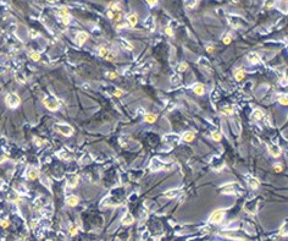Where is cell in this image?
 <instances>
[{"label":"cell","mask_w":288,"mask_h":241,"mask_svg":"<svg viewBox=\"0 0 288 241\" xmlns=\"http://www.w3.org/2000/svg\"><path fill=\"white\" fill-rule=\"evenodd\" d=\"M156 119H157V116H156L155 114H145V116H144V120H145L146 122H149V124H153V122H155Z\"/></svg>","instance_id":"cell-22"},{"label":"cell","mask_w":288,"mask_h":241,"mask_svg":"<svg viewBox=\"0 0 288 241\" xmlns=\"http://www.w3.org/2000/svg\"><path fill=\"white\" fill-rule=\"evenodd\" d=\"M278 102L282 104V105H287V98L285 96H280L278 97Z\"/></svg>","instance_id":"cell-29"},{"label":"cell","mask_w":288,"mask_h":241,"mask_svg":"<svg viewBox=\"0 0 288 241\" xmlns=\"http://www.w3.org/2000/svg\"><path fill=\"white\" fill-rule=\"evenodd\" d=\"M55 130L59 133L64 135V136H71V135L73 133L72 126H70L68 124H56L55 125Z\"/></svg>","instance_id":"cell-3"},{"label":"cell","mask_w":288,"mask_h":241,"mask_svg":"<svg viewBox=\"0 0 288 241\" xmlns=\"http://www.w3.org/2000/svg\"><path fill=\"white\" fill-rule=\"evenodd\" d=\"M262 116H264V111H262L261 109H254V110H253L251 117H253L254 120H260Z\"/></svg>","instance_id":"cell-20"},{"label":"cell","mask_w":288,"mask_h":241,"mask_svg":"<svg viewBox=\"0 0 288 241\" xmlns=\"http://www.w3.org/2000/svg\"><path fill=\"white\" fill-rule=\"evenodd\" d=\"M164 141H169L170 143L176 144V143H178L180 137L177 136V135H175V133H170V135H167V136L164 137Z\"/></svg>","instance_id":"cell-12"},{"label":"cell","mask_w":288,"mask_h":241,"mask_svg":"<svg viewBox=\"0 0 288 241\" xmlns=\"http://www.w3.org/2000/svg\"><path fill=\"white\" fill-rule=\"evenodd\" d=\"M238 191H242V189H240V186L237 185V184H228L226 186H223L221 189V192L222 193H230V195H233V193H237Z\"/></svg>","instance_id":"cell-4"},{"label":"cell","mask_w":288,"mask_h":241,"mask_svg":"<svg viewBox=\"0 0 288 241\" xmlns=\"http://www.w3.org/2000/svg\"><path fill=\"white\" fill-rule=\"evenodd\" d=\"M27 178L29 180H34L38 178V170L34 169V168H28L27 170Z\"/></svg>","instance_id":"cell-14"},{"label":"cell","mask_w":288,"mask_h":241,"mask_svg":"<svg viewBox=\"0 0 288 241\" xmlns=\"http://www.w3.org/2000/svg\"><path fill=\"white\" fill-rule=\"evenodd\" d=\"M187 67H188V65H187V63H182L181 64V65L178 66V71H186V70H187Z\"/></svg>","instance_id":"cell-30"},{"label":"cell","mask_w":288,"mask_h":241,"mask_svg":"<svg viewBox=\"0 0 288 241\" xmlns=\"http://www.w3.org/2000/svg\"><path fill=\"white\" fill-rule=\"evenodd\" d=\"M88 39V33L87 32H78L77 33V38H76V42H77V44L82 45L84 44V42Z\"/></svg>","instance_id":"cell-10"},{"label":"cell","mask_w":288,"mask_h":241,"mask_svg":"<svg viewBox=\"0 0 288 241\" xmlns=\"http://www.w3.org/2000/svg\"><path fill=\"white\" fill-rule=\"evenodd\" d=\"M127 21H128V23H130V26H136L137 25V22H138V16L136 15V14H130L127 16Z\"/></svg>","instance_id":"cell-15"},{"label":"cell","mask_w":288,"mask_h":241,"mask_svg":"<svg viewBox=\"0 0 288 241\" xmlns=\"http://www.w3.org/2000/svg\"><path fill=\"white\" fill-rule=\"evenodd\" d=\"M223 43H225V44H230L231 43V37H225V38H223Z\"/></svg>","instance_id":"cell-36"},{"label":"cell","mask_w":288,"mask_h":241,"mask_svg":"<svg viewBox=\"0 0 288 241\" xmlns=\"http://www.w3.org/2000/svg\"><path fill=\"white\" fill-rule=\"evenodd\" d=\"M213 138H214L215 141H220V140H221V135H220L219 132H214V133H213Z\"/></svg>","instance_id":"cell-31"},{"label":"cell","mask_w":288,"mask_h":241,"mask_svg":"<svg viewBox=\"0 0 288 241\" xmlns=\"http://www.w3.org/2000/svg\"><path fill=\"white\" fill-rule=\"evenodd\" d=\"M207 50H208V53H213L214 51V48H213V47H208Z\"/></svg>","instance_id":"cell-40"},{"label":"cell","mask_w":288,"mask_h":241,"mask_svg":"<svg viewBox=\"0 0 288 241\" xmlns=\"http://www.w3.org/2000/svg\"><path fill=\"white\" fill-rule=\"evenodd\" d=\"M248 61L251 64H258L260 61V56L256 54V53H250L248 55Z\"/></svg>","instance_id":"cell-18"},{"label":"cell","mask_w":288,"mask_h":241,"mask_svg":"<svg viewBox=\"0 0 288 241\" xmlns=\"http://www.w3.org/2000/svg\"><path fill=\"white\" fill-rule=\"evenodd\" d=\"M247 179H248L249 186L251 187V189H258V187H259V180L258 179L251 178V176H247Z\"/></svg>","instance_id":"cell-17"},{"label":"cell","mask_w":288,"mask_h":241,"mask_svg":"<svg viewBox=\"0 0 288 241\" xmlns=\"http://www.w3.org/2000/svg\"><path fill=\"white\" fill-rule=\"evenodd\" d=\"M29 58H31L33 61H39L40 60V54L37 53V51H31L29 53Z\"/></svg>","instance_id":"cell-26"},{"label":"cell","mask_w":288,"mask_h":241,"mask_svg":"<svg viewBox=\"0 0 288 241\" xmlns=\"http://www.w3.org/2000/svg\"><path fill=\"white\" fill-rule=\"evenodd\" d=\"M121 9L116 8V6H111V10L108 11V16L110 17V19H113L115 21H119L121 19Z\"/></svg>","instance_id":"cell-6"},{"label":"cell","mask_w":288,"mask_h":241,"mask_svg":"<svg viewBox=\"0 0 288 241\" xmlns=\"http://www.w3.org/2000/svg\"><path fill=\"white\" fill-rule=\"evenodd\" d=\"M133 223V217L131 215V213H126L125 217L122 218V224L123 225H131Z\"/></svg>","instance_id":"cell-19"},{"label":"cell","mask_w":288,"mask_h":241,"mask_svg":"<svg viewBox=\"0 0 288 241\" xmlns=\"http://www.w3.org/2000/svg\"><path fill=\"white\" fill-rule=\"evenodd\" d=\"M273 169H275V172L281 173L282 170H283V167H282V165H273Z\"/></svg>","instance_id":"cell-32"},{"label":"cell","mask_w":288,"mask_h":241,"mask_svg":"<svg viewBox=\"0 0 288 241\" xmlns=\"http://www.w3.org/2000/svg\"><path fill=\"white\" fill-rule=\"evenodd\" d=\"M28 33H29V37H31V38H36V37H37V34H38L36 31H32V29H29V32H28Z\"/></svg>","instance_id":"cell-33"},{"label":"cell","mask_w":288,"mask_h":241,"mask_svg":"<svg viewBox=\"0 0 288 241\" xmlns=\"http://www.w3.org/2000/svg\"><path fill=\"white\" fill-rule=\"evenodd\" d=\"M223 214H225V210L223 209H216L215 212H213V214H211L210 217V222L211 223H220L222 219H223Z\"/></svg>","instance_id":"cell-5"},{"label":"cell","mask_w":288,"mask_h":241,"mask_svg":"<svg viewBox=\"0 0 288 241\" xmlns=\"http://www.w3.org/2000/svg\"><path fill=\"white\" fill-rule=\"evenodd\" d=\"M156 3H157V1H148L149 5H156Z\"/></svg>","instance_id":"cell-41"},{"label":"cell","mask_w":288,"mask_h":241,"mask_svg":"<svg viewBox=\"0 0 288 241\" xmlns=\"http://www.w3.org/2000/svg\"><path fill=\"white\" fill-rule=\"evenodd\" d=\"M193 91H194L195 94L202 96V94H204V92H205V87H204V85H202V83H197V85L194 86V88H193Z\"/></svg>","instance_id":"cell-16"},{"label":"cell","mask_w":288,"mask_h":241,"mask_svg":"<svg viewBox=\"0 0 288 241\" xmlns=\"http://www.w3.org/2000/svg\"><path fill=\"white\" fill-rule=\"evenodd\" d=\"M115 96H116V97H121V96H122V91L116 90V91H115Z\"/></svg>","instance_id":"cell-39"},{"label":"cell","mask_w":288,"mask_h":241,"mask_svg":"<svg viewBox=\"0 0 288 241\" xmlns=\"http://www.w3.org/2000/svg\"><path fill=\"white\" fill-rule=\"evenodd\" d=\"M221 113L225 114V115H231L233 113V108L230 107V105H226V107H222L221 108Z\"/></svg>","instance_id":"cell-24"},{"label":"cell","mask_w":288,"mask_h":241,"mask_svg":"<svg viewBox=\"0 0 288 241\" xmlns=\"http://www.w3.org/2000/svg\"><path fill=\"white\" fill-rule=\"evenodd\" d=\"M178 192H180V190H171V191H167L166 193H165V196L167 197V198H173V197H176L178 195Z\"/></svg>","instance_id":"cell-25"},{"label":"cell","mask_w":288,"mask_h":241,"mask_svg":"<svg viewBox=\"0 0 288 241\" xmlns=\"http://www.w3.org/2000/svg\"><path fill=\"white\" fill-rule=\"evenodd\" d=\"M109 77H110V78H116V77H117V72H116V71H111V72H109Z\"/></svg>","instance_id":"cell-35"},{"label":"cell","mask_w":288,"mask_h":241,"mask_svg":"<svg viewBox=\"0 0 288 241\" xmlns=\"http://www.w3.org/2000/svg\"><path fill=\"white\" fill-rule=\"evenodd\" d=\"M5 103L10 109H15L21 104V98L16 94V93H9L5 98Z\"/></svg>","instance_id":"cell-2"},{"label":"cell","mask_w":288,"mask_h":241,"mask_svg":"<svg viewBox=\"0 0 288 241\" xmlns=\"http://www.w3.org/2000/svg\"><path fill=\"white\" fill-rule=\"evenodd\" d=\"M78 181H79V178L77 175H70L68 178H67V185L70 186V187H76L77 186V184H78Z\"/></svg>","instance_id":"cell-9"},{"label":"cell","mask_w":288,"mask_h":241,"mask_svg":"<svg viewBox=\"0 0 288 241\" xmlns=\"http://www.w3.org/2000/svg\"><path fill=\"white\" fill-rule=\"evenodd\" d=\"M78 202H79V198L77 196H75V195H72V196H70V197L66 198V204L70 206V207H75V206L77 204Z\"/></svg>","instance_id":"cell-11"},{"label":"cell","mask_w":288,"mask_h":241,"mask_svg":"<svg viewBox=\"0 0 288 241\" xmlns=\"http://www.w3.org/2000/svg\"><path fill=\"white\" fill-rule=\"evenodd\" d=\"M108 54H109V50H108L106 48H104V47H103V48L99 49V55H100V56H103V58H106V56H108Z\"/></svg>","instance_id":"cell-27"},{"label":"cell","mask_w":288,"mask_h":241,"mask_svg":"<svg viewBox=\"0 0 288 241\" xmlns=\"http://www.w3.org/2000/svg\"><path fill=\"white\" fill-rule=\"evenodd\" d=\"M267 149H269L270 154H271L272 157H280V156H281V148H280L277 144H275V143H269V144H267Z\"/></svg>","instance_id":"cell-7"},{"label":"cell","mask_w":288,"mask_h":241,"mask_svg":"<svg viewBox=\"0 0 288 241\" xmlns=\"http://www.w3.org/2000/svg\"><path fill=\"white\" fill-rule=\"evenodd\" d=\"M233 75H234V78H236L237 81H242L244 78V76H245V71H244L243 67H239V69H237L236 71H234Z\"/></svg>","instance_id":"cell-13"},{"label":"cell","mask_w":288,"mask_h":241,"mask_svg":"<svg viewBox=\"0 0 288 241\" xmlns=\"http://www.w3.org/2000/svg\"><path fill=\"white\" fill-rule=\"evenodd\" d=\"M59 16L61 17V19H67V17H70V13H68V9L67 8H61L60 10H59Z\"/></svg>","instance_id":"cell-21"},{"label":"cell","mask_w":288,"mask_h":241,"mask_svg":"<svg viewBox=\"0 0 288 241\" xmlns=\"http://www.w3.org/2000/svg\"><path fill=\"white\" fill-rule=\"evenodd\" d=\"M193 138H194V133L191 132V131H187L183 133V140L186 141V142H191V141H193Z\"/></svg>","instance_id":"cell-23"},{"label":"cell","mask_w":288,"mask_h":241,"mask_svg":"<svg viewBox=\"0 0 288 241\" xmlns=\"http://www.w3.org/2000/svg\"><path fill=\"white\" fill-rule=\"evenodd\" d=\"M43 104L46 109H49L50 111H56L59 108H60V103L56 99V97L54 96H46L43 99Z\"/></svg>","instance_id":"cell-1"},{"label":"cell","mask_w":288,"mask_h":241,"mask_svg":"<svg viewBox=\"0 0 288 241\" xmlns=\"http://www.w3.org/2000/svg\"><path fill=\"white\" fill-rule=\"evenodd\" d=\"M162 167H164V164H162L160 160H159L157 158H154V159L151 160L150 165H149V168H150L151 172H157V170L162 169Z\"/></svg>","instance_id":"cell-8"},{"label":"cell","mask_w":288,"mask_h":241,"mask_svg":"<svg viewBox=\"0 0 288 241\" xmlns=\"http://www.w3.org/2000/svg\"><path fill=\"white\" fill-rule=\"evenodd\" d=\"M106 59H108V60H114V59H115V54H114V53H113V54H110V53H109Z\"/></svg>","instance_id":"cell-37"},{"label":"cell","mask_w":288,"mask_h":241,"mask_svg":"<svg viewBox=\"0 0 288 241\" xmlns=\"http://www.w3.org/2000/svg\"><path fill=\"white\" fill-rule=\"evenodd\" d=\"M77 231H78V226L77 225H72L71 228H70V234H71L72 236L77 234Z\"/></svg>","instance_id":"cell-28"},{"label":"cell","mask_w":288,"mask_h":241,"mask_svg":"<svg viewBox=\"0 0 288 241\" xmlns=\"http://www.w3.org/2000/svg\"><path fill=\"white\" fill-rule=\"evenodd\" d=\"M9 224H10L9 220H4V222L1 223V226H3V228H8V226H9Z\"/></svg>","instance_id":"cell-38"},{"label":"cell","mask_w":288,"mask_h":241,"mask_svg":"<svg viewBox=\"0 0 288 241\" xmlns=\"http://www.w3.org/2000/svg\"><path fill=\"white\" fill-rule=\"evenodd\" d=\"M165 33L169 34V36H173V32H172V29L170 28V27H166L165 28Z\"/></svg>","instance_id":"cell-34"}]
</instances>
